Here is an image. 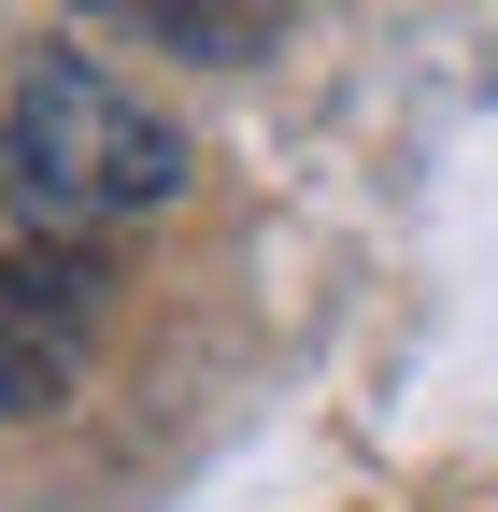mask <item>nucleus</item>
Segmentation results:
<instances>
[{
  "instance_id": "2",
  "label": "nucleus",
  "mask_w": 498,
  "mask_h": 512,
  "mask_svg": "<svg viewBox=\"0 0 498 512\" xmlns=\"http://www.w3.org/2000/svg\"><path fill=\"white\" fill-rule=\"evenodd\" d=\"M86 328H100V256L86 242H0V427L72 399Z\"/></svg>"
},
{
  "instance_id": "1",
  "label": "nucleus",
  "mask_w": 498,
  "mask_h": 512,
  "mask_svg": "<svg viewBox=\"0 0 498 512\" xmlns=\"http://www.w3.org/2000/svg\"><path fill=\"white\" fill-rule=\"evenodd\" d=\"M0 200H15L43 242L129 228V214L185 200V128L157 100H129L86 43H43L15 72V100H0Z\"/></svg>"
},
{
  "instance_id": "3",
  "label": "nucleus",
  "mask_w": 498,
  "mask_h": 512,
  "mask_svg": "<svg viewBox=\"0 0 498 512\" xmlns=\"http://www.w3.org/2000/svg\"><path fill=\"white\" fill-rule=\"evenodd\" d=\"M157 43H200V57H271L285 43V15H143Z\"/></svg>"
}]
</instances>
